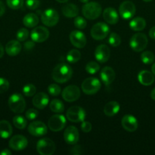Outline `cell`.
<instances>
[{
	"label": "cell",
	"instance_id": "cell-53",
	"mask_svg": "<svg viewBox=\"0 0 155 155\" xmlns=\"http://www.w3.org/2000/svg\"><path fill=\"white\" fill-rule=\"evenodd\" d=\"M58 2H60V3H65L68 1V0H56Z\"/></svg>",
	"mask_w": 155,
	"mask_h": 155
},
{
	"label": "cell",
	"instance_id": "cell-48",
	"mask_svg": "<svg viewBox=\"0 0 155 155\" xmlns=\"http://www.w3.org/2000/svg\"><path fill=\"white\" fill-rule=\"evenodd\" d=\"M5 12V5L3 4L2 2L0 1V17H2L3 15H4Z\"/></svg>",
	"mask_w": 155,
	"mask_h": 155
},
{
	"label": "cell",
	"instance_id": "cell-40",
	"mask_svg": "<svg viewBox=\"0 0 155 155\" xmlns=\"http://www.w3.org/2000/svg\"><path fill=\"white\" fill-rule=\"evenodd\" d=\"M48 92L53 96H58L61 93V88L57 84H50L48 86Z\"/></svg>",
	"mask_w": 155,
	"mask_h": 155
},
{
	"label": "cell",
	"instance_id": "cell-21",
	"mask_svg": "<svg viewBox=\"0 0 155 155\" xmlns=\"http://www.w3.org/2000/svg\"><path fill=\"white\" fill-rule=\"evenodd\" d=\"M33 106L38 109H44L49 103V97L44 92H39L33 98Z\"/></svg>",
	"mask_w": 155,
	"mask_h": 155
},
{
	"label": "cell",
	"instance_id": "cell-38",
	"mask_svg": "<svg viewBox=\"0 0 155 155\" xmlns=\"http://www.w3.org/2000/svg\"><path fill=\"white\" fill-rule=\"evenodd\" d=\"M29 31L26 28H21L16 33V37L19 42H24L28 38Z\"/></svg>",
	"mask_w": 155,
	"mask_h": 155
},
{
	"label": "cell",
	"instance_id": "cell-52",
	"mask_svg": "<svg viewBox=\"0 0 155 155\" xmlns=\"http://www.w3.org/2000/svg\"><path fill=\"white\" fill-rule=\"evenodd\" d=\"M151 71H152V73H153V75L155 76V63L153 64V65H152V67H151Z\"/></svg>",
	"mask_w": 155,
	"mask_h": 155
},
{
	"label": "cell",
	"instance_id": "cell-4",
	"mask_svg": "<svg viewBox=\"0 0 155 155\" xmlns=\"http://www.w3.org/2000/svg\"><path fill=\"white\" fill-rule=\"evenodd\" d=\"M147 43H148V40H147V37L146 36V35L144 33H138L134 34L132 36L129 45L133 51H136V52H140L147 47Z\"/></svg>",
	"mask_w": 155,
	"mask_h": 155
},
{
	"label": "cell",
	"instance_id": "cell-1",
	"mask_svg": "<svg viewBox=\"0 0 155 155\" xmlns=\"http://www.w3.org/2000/svg\"><path fill=\"white\" fill-rule=\"evenodd\" d=\"M72 75V69L68 64L61 63L56 65L52 72V77L56 83H64L68 81Z\"/></svg>",
	"mask_w": 155,
	"mask_h": 155
},
{
	"label": "cell",
	"instance_id": "cell-41",
	"mask_svg": "<svg viewBox=\"0 0 155 155\" xmlns=\"http://www.w3.org/2000/svg\"><path fill=\"white\" fill-rule=\"evenodd\" d=\"M38 114H39V112L37 110L33 108H30L27 110V112L25 114V116L27 120H35L37 117Z\"/></svg>",
	"mask_w": 155,
	"mask_h": 155
},
{
	"label": "cell",
	"instance_id": "cell-13",
	"mask_svg": "<svg viewBox=\"0 0 155 155\" xmlns=\"http://www.w3.org/2000/svg\"><path fill=\"white\" fill-rule=\"evenodd\" d=\"M50 36V32L46 27L40 26L35 27L30 33L31 39L35 42H43L46 40Z\"/></svg>",
	"mask_w": 155,
	"mask_h": 155
},
{
	"label": "cell",
	"instance_id": "cell-8",
	"mask_svg": "<svg viewBox=\"0 0 155 155\" xmlns=\"http://www.w3.org/2000/svg\"><path fill=\"white\" fill-rule=\"evenodd\" d=\"M109 27L104 23L99 22L94 24L91 30V35L96 40H102L108 36Z\"/></svg>",
	"mask_w": 155,
	"mask_h": 155
},
{
	"label": "cell",
	"instance_id": "cell-45",
	"mask_svg": "<svg viewBox=\"0 0 155 155\" xmlns=\"http://www.w3.org/2000/svg\"><path fill=\"white\" fill-rule=\"evenodd\" d=\"M83 148H81V146L80 145H75V146L73 147L72 148H71V151H70V153L71 154L74 155H79L83 154Z\"/></svg>",
	"mask_w": 155,
	"mask_h": 155
},
{
	"label": "cell",
	"instance_id": "cell-17",
	"mask_svg": "<svg viewBox=\"0 0 155 155\" xmlns=\"http://www.w3.org/2000/svg\"><path fill=\"white\" fill-rule=\"evenodd\" d=\"M64 140L68 145H75L79 140V133L76 127L69 126L64 132Z\"/></svg>",
	"mask_w": 155,
	"mask_h": 155
},
{
	"label": "cell",
	"instance_id": "cell-39",
	"mask_svg": "<svg viewBox=\"0 0 155 155\" xmlns=\"http://www.w3.org/2000/svg\"><path fill=\"white\" fill-rule=\"evenodd\" d=\"M74 24L75 27H77L78 29H80V30H83L87 27V21L82 17H75Z\"/></svg>",
	"mask_w": 155,
	"mask_h": 155
},
{
	"label": "cell",
	"instance_id": "cell-44",
	"mask_svg": "<svg viewBox=\"0 0 155 155\" xmlns=\"http://www.w3.org/2000/svg\"><path fill=\"white\" fill-rule=\"evenodd\" d=\"M81 128L84 133H89L92 130V125L91 123L87 122V121H82V124L81 125Z\"/></svg>",
	"mask_w": 155,
	"mask_h": 155
},
{
	"label": "cell",
	"instance_id": "cell-47",
	"mask_svg": "<svg viewBox=\"0 0 155 155\" xmlns=\"http://www.w3.org/2000/svg\"><path fill=\"white\" fill-rule=\"evenodd\" d=\"M149 36L152 39H155V26L150 28V30H149Z\"/></svg>",
	"mask_w": 155,
	"mask_h": 155
},
{
	"label": "cell",
	"instance_id": "cell-55",
	"mask_svg": "<svg viewBox=\"0 0 155 155\" xmlns=\"http://www.w3.org/2000/svg\"><path fill=\"white\" fill-rule=\"evenodd\" d=\"M144 2H149L152 1V0H143Z\"/></svg>",
	"mask_w": 155,
	"mask_h": 155
},
{
	"label": "cell",
	"instance_id": "cell-3",
	"mask_svg": "<svg viewBox=\"0 0 155 155\" xmlns=\"http://www.w3.org/2000/svg\"><path fill=\"white\" fill-rule=\"evenodd\" d=\"M9 106L14 113L21 114L24 110L26 102L24 97L19 93H14L9 97Z\"/></svg>",
	"mask_w": 155,
	"mask_h": 155
},
{
	"label": "cell",
	"instance_id": "cell-22",
	"mask_svg": "<svg viewBox=\"0 0 155 155\" xmlns=\"http://www.w3.org/2000/svg\"><path fill=\"white\" fill-rule=\"evenodd\" d=\"M138 80L139 83L143 86H150L154 82V75L153 74V73L144 70V71L139 72L138 75Z\"/></svg>",
	"mask_w": 155,
	"mask_h": 155
},
{
	"label": "cell",
	"instance_id": "cell-29",
	"mask_svg": "<svg viewBox=\"0 0 155 155\" xmlns=\"http://www.w3.org/2000/svg\"><path fill=\"white\" fill-rule=\"evenodd\" d=\"M39 23V18L37 15L33 13H29L24 16L23 18V24L27 27H34Z\"/></svg>",
	"mask_w": 155,
	"mask_h": 155
},
{
	"label": "cell",
	"instance_id": "cell-10",
	"mask_svg": "<svg viewBox=\"0 0 155 155\" xmlns=\"http://www.w3.org/2000/svg\"><path fill=\"white\" fill-rule=\"evenodd\" d=\"M81 95L80 89L74 85L66 86L62 92V98L67 102H73L79 98Z\"/></svg>",
	"mask_w": 155,
	"mask_h": 155
},
{
	"label": "cell",
	"instance_id": "cell-34",
	"mask_svg": "<svg viewBox=\"0 0 155 155\" xmlns=\"http://www.w3.org/2000/svg\"><path fill=\"white\" fill-rule=\"evenodd\" d=\"M100 65L95 61L88 62L86 64V67H85V70L90 74H96V73L100 71Z\"/></svg>",
	"mask_w": 155,
	"mask_h": 155
},
{
	"label": "cell",
	"instance_id": "cell-36",
	"mask_svg": "<svg viewBox=\"0 0 155 155\" xmlns=\"http://www.w3.org/2000/svg\"><path fill=\"white\" fill-rule=\"evenodd\" d=\"M23 93L25 96L31 97L33 96L36 93V87L33 84H27L23 87Z\"/></svg>",
	"mask_w": 155,
	"mask_h": 155
},
{
	"label": "cell",
	"instance_id": "cell-15",
	"mask_svg": "<svg viewBox=\"0 0 155 155\" xmlns=\"http://www.w3.org/2000/svg\"><path fill=\"white\" fill-rule=\"evenodd\" d=\"M69 39L71 43L78 48H82L85 46L87 43V39L85 35L82 32L78 30H74L71 32L69 35Z\"/></svg>",
	"mask_w": 155,
	"mask_h": 155
},
{
	"label": "cell",
	"instance_id": "cell-25",
	"mask_svg": "<svg viewBox=\"0 0 155 155\" xmlns=\"http://www.w3.org/2000/svg\"><path fill=\"white\" fill-rule=\"evenodd\" d=\"M62 12L64 16L66 18H74L78 15V8L74 4L68 3L62 8Z\"/></svg>",
	"mask_w": 155,
	"mask_h": 155
},
{
	"label": "cell",
	"instance_id": "cell-37",
	"mask_svg": "<svg viewBox=\"0 0 155 155\" xmlns=\"http://www.w3.org/2000/svg\"><path fill=\"white\" fill-rule=\"evenodd\" d=\"M6 3L10 8L17 10L23 7L24 0H6Z\"/></svg>",
	"mask_w": 155,
	"mask_h": 155
},
{
	"label": "cell",
	"instance_id": "cell-11",
	"mask_svg": "<svg viewBox=\"0 0 155 155\" xmlns=\"http://www.w3.org/2000/svg\"><path fill=\"white\" fill-rule=\"evenodd\" d=\"M66 124L65 117L62 114H55L50 118L48 127L53 132H59L63 130Z\"/></svg>",
	"mask_w": 155,
	"mask_h": 155
},
{
	"label": "cell",
	"instance_id": "cell-14",
	"mask_svg": "<svg viewBox=\"0 0 155 155\" xmlns=\"http://www.w3.org/2000/svg\"><path fill=\"white\" fill-rule=\"evenodd\" d=\"M28 133L35 137L43 136L47 133V127L41 121H34L29 125Z\"/></svg>",
	"mask_w": 155,
	"mask_h": 155
},
{
	"label": "cell",
	"instance_id": "cell-18",
	"mask_svg": "<svg viewBox=\"0 0 155 155\" xmlns=\"http://www.w3.org/2000/svg\"><path fill=\"white\" fill-rule=\"evenodd\" d=\"M94 56L97 61H99L100 63H105L109 60V57H110L109 48L104 44L98 45L95 49Z\"/></svg>",
	"mask_w": 155,
	"mask_h": 155
},
{
	"label": "cell",
	"instance_id": "cell-28",
	"mask_svg": "<svg viewBox=\"0 0 155 155\" xmlns=\"http://www.w3.org/2000/svg\"><path fill=\"white\" fill-rule=\"evenodd\" d=\"M129 27L134 31H141L146 27V21L141 17H137L132 19L129 23Z\"/></svg>",
	"mask_w": 155,
	"mask_h": 155
},
{
	"label": "cell",
	"instance_id": "cell-31",
	"mask_svg": "<svg viewBox=\"0 0 155 155\" xmlns=\"http://www.w3.org/2000/svg\"><path fill=\"white\" fill-rule=\"evenodd\" d=\"M81 54L78 50L71 49L67 54L66 59L69 63L74 64L78 61L81 59Z\"/></svg>",
	"mask_w": 155,
	"mask_h": 155
},
{
	"label": "cell",
	"instance_id": "cell-30",
	"mask_svg": "<svg viewBox=\"0 0 155 155\" xmlns=\"http://www.w3.org/2000/svg\"><path fill=\"white\" fill-rule=\"evenodd\" d=\"M50 108L54 113H62L65 109V106L62 101L59 99H53L50 104Z\"/></svg>",
	"mask_w": 155,
	"mask_h": 155
},
{
	"label": "cell",
	"instance_id": "cell-46",
	"mask_svg": "<svg viewBox=\"0 0 155 155\" xmlns=\"http://www.w3.org/2000/svg\"><path fill=\"white\" fill-rule=\"evenodd\" d=\"M33 46H34V43L31 41H28L24 44V48H27V49H30V48H33Z\"/></svg>",
	"mask_w": 155,
	"mask_h": 155
},
{
	"label": "cell",
	"instance_id": "cell-42",
	"mask_svg": "<svg viewBox=\"0 0 155 155\" xmlns=\"http://www.w3.org/2000/svg\"><path fill=\"white\" fill-rule=\"evenodd\" d=\"M40 5V0H27L26 1V5L30 10H34L36 9Z\"/></svg>",
	"mask_w": 155,
	"mask_h": 155
},
{
	"label": "cell",
	"instance_id": "cell-2",
	"mask_svg": "<svg viewBox=\"0 0 155 155\" xmlns=\"http://www.w3.org/2000/svg\"><path fill=\"white\" fill-rule=\"evenodd\" d=\"M102 12V7L98 2H88L82 8V14L89 20H95L99 18Z\"/></svg>",
	"mask_w": 155,
	"mask_h": 155
},
{
	"label": "cell",
	"instance_id": "cell-32",
	"mask_svg": "<svg viewBox=\"0 0 155 155\" xmlns=\"http://www.w3.org/2000/svg\"><path fill=\"white\" fill-rule=\"evenodd\" d=\"M13 124L16 128L19 129V130H24L25 127H27V120L22 116L20 115H17V116L14 117L13 118Z\"/></svg>",
	"mask_w": 155,
	"mask_h": 155
},
{
	"label": "cell",
	"instance_id": "cell-12",
	"mask_svg": "<svg viewBox=\"0 0 155 155\" xmlns=\"http://www.w3.org/2000/svg\"><path fill=\"white\" fill-rule=\"evenodd\" d=\"M120 16L123 19H130L135 15L136 12V8L134 3L131 1H125L122 3L119 8Z\"/></svg>",
	"mask_w": 155,
	"mask_h": 155
},
{
	"label": "cell",
	"instance_id": "cell-23",
	"mask_svg": "<svg viewBox=\"0 0 155 155\" xmlns=\"http://www.w3.org/2000/svg\"><path fill=\"white\" fill-rule=\"evenodd\" d=\"M103 19L109 24H115L119 21V15L113 8H106L103 12Z\"/></svg>",
	"mask_w": 155,
	"mask_h": 155
},
{
	"label": "cell",
	"instance_id": "cell-51",
	"mask_svg": "<svg viewBox=\"0 0 155 155\" xmlns=\"http://www.w3.org/2000/svg\"><path fill=\"white\" fill-rule=\"evenodd\" d=\"M150 98L155 101V88L152 89V91L150 92Z\"/></svg>",
	"mask_w": 155,
	"mask_h": 155
},
{
	"label": "cell",
	"instance_id": "cell-20",
	"mask_svg": "<svg viewBox=\"0 0 155 155\" xmlns=\"http://www.w3.org/2000/svg\"><path fill=\"white\" fill-rule=\"evenodd\" d=\"M115 73L110 67H104L100 71V78L106 86H109L114 81Z\"/></svg>",
	"mask_w": 155,
	"mask_h": 155
},
{
	"label": "cell",
	"instance_id": "cell-27",
	"mask_svg": "<svg viewBox=\"0 0 155 155\" xmlns=\"http://www.w3.org/2000/svg\"><path fill=\"white\" fill-rule=\"evenodd\" d=\"M12 134V127L7 120L0 121V137L8 139Z\"/></svg>",
	"mask_w": 155,
	"mask_h": 155
},
{
	"label": "cell",
	"instance_id": "cell-43",
	"mask_svg": "<svg viewBox=\"0 0 155 155\" xmlns=\"http://www.w3.org/2000/svg\"><path fill=\"white\" fill-rule=\"evenodd\" d=\"M9 83L6 79L0 77V93H4L9 89Z\"/></svg>",
	"mask_w": 155,
	"mask_h": 155
},
{
	"label": "cell",
	"instance_id": "cell-50",
	"mask_svg": "<svg viewBox=\"0 0 155 155\" xmlns=\"http://www.w3.org/2000/svg\"><path fill=\"white\" fill-rule=\"evenodd\" d=\"M4 55V48H3L2 45L0 43V58Z\"/></svg>",
	"mask_w": 155,
	"mask_h": 155
},
{
	"label": "cell",
	"instance_id": "cell-54",
	"mask_svg": "<svg viewBox=\"0 0 155 155\" xmlns=\"http://www.w3.org/2000/svg\"><path fill=\"white\" fill-rule=\"evenodd\" d=\"M79 1H80L81 2H82V3H87V2H88L90 0H79Z\"/></svg>",
	"mask_w": 155,
	"mask_h": 155
},
{
	"label": "cell",
	"instance_id": "cell-26",
	"mask_svg": "<svg viewBox=\"0 0 155 155\" xmlns=\"http://www.w3.org/2000/svg\"><path fill=\"white\" fill-rule=\"evenodd\" d=\"M120 110V105L117 101H112L108 102L103 108V112L108 117H112L117 114Z\"/></svg>",
	"mask_w": 155,
	"mask_h": 155
},
{
	"label": "cell",
	"instance_id": "cell-35",
	"mask_svg": "<svg viewBox=\"0 0 155 155\" xmlns=\"http://www.w3.org/2000/svg\"><path fill=\"white\" fill-rule=\"evenodd\" d=\"M108 42L111 46L117 47L121 43V38H120L119 35L117 34L116 33H112L109 36Z\"/></svg>",
	"mask_w": 155,
	"mask_h": 155
},
{
	"label": "cell",
	"instance_id": "cell-7",
	"mask_svg": "<svg viewBox=\"0 0 155 155\" xmlns=\"http://www.w3.org/2000/svg\"><path fill=\"white\" fill-rule=\"evenodd\" d=\"M86 113L80 106H72L69 107L66 112V117L69 121L73 123H79L84 120Z\"/></svg>",
	"mask_w": 155,
	"mask_h": 155
},
{
	"label": "cell",
	"instance_id": "cell-16",
	"mask_svg": "<svg viewBox=\"0 0 155 155\" xmlns=\"http://www.w3.org/2000/svg\"><path fill=\"white\" fill-rule=\"evenodd\" d=\"M27 139L25 136L21 135H16L13 136L9 141V147L14 151H22L27 146Z\"/></svg>",
	"mask_w": 155,
	"mask_h": 155
},
{
	"label": "cell",
	"instance_id": "cell-33",
	"mask_svg": "<svg viewBox=\"0 0 155 155\" xmlns=\"http://www.w3.org/2000/svg\"><path fill=\"white\" fill-rule=\"evenodd\" d=\"M141 61L144 64H152L153 62L155 57L154 54H153L151 51H144V52L141 54Z\"/></svg>",
	"mask_w": 155,
	"mask_h": 155
},
{
	"label": "cell",
	"instance_id": "cell-19",
	"mask_svg": "<svg viewBox=\"0 0 155 155\" xmlns=\"http://www.w3.org/2000/svg\"><path fill=\"white\" fill-rule=\"evenodd\" d=\"M122 126L126 131L133 133L138 129V123L135 117L130 114H126L122 119Z\"/></svg>",
	"mask_w": 155,
	"mask_h": 155
},
{
	"label": "cell",
	"instance_id": "cell-24",
	"mask_svg": "<svg viewBox=\"0 0 155 155\" xmlns=\"http://www.w3.org/2000/svg\"><path fill=\"white\" fill-rule=\"evenodd\" d=\"M21 43L18 40H11L6 44L5 45V51L10 56H16L21 52Z\"/></svg>",
	"mask_w": 155,
	"mask_h": 155
},
{
	"label": "cell",
	"instance_id": "cell-5",
	"mask_svg": "<svg viewBox=\"0 0 155 155\" xmlns=\"http://www.w3.org/2000/svg\"><path fill=\"white\" fill-rule=\"evenodd\" d=\"M101 87L100 81L95 77L85 79L81 84V89L86 95H94L100 90Z\"/></svg>",
	"mask_w": 155,
	"mask_h": 155
},
{
	"label": "cell",
	"instance_id": "cell-9",
	"mask_svg": "<svg viewBox=\"0 0 155 155\" xmlns=\"http://www.w3.org/2000/svg\"><path fill=\"white\" fill-rule=\"evenodd\" d=\"M59 16L55 9H46L41 15V21L44 25L47 27H53L59 22Z\"/></svg>",
	"mask_w": 155,
	"mask_h": 155
},
{
	"label": "cell",
	"instance_id": "cell-6",
	"mask_svg": "<svg viewBox=\"0 0 155 155\" xmlns=\"http://www.w3.org/2000/svg\"><path fill=\"white\" fill-rule=\"evenodd\" d=\"M36 151L41 155H52L56 151V145L50 139L43 138L36 144Z\"/></svg>",
	"mask_w": 155,
	"mask_h": 155
},
{
	"label": "cell",
	"instance_id": "cell-49",
	"mask_svg": "<svg viewBox=\"0 0 155 155\" xmlns=\"http://www.w3.org/2000/svg\"><path fill=\"white\" fill-rule=\"evenodd\" d=\"M12 154V152L9 151V149H3L2 151L0 152V155H11Z\"/></svg>",
	"mask_w": 155,
	"mask_h": 155
}]
</instances>
